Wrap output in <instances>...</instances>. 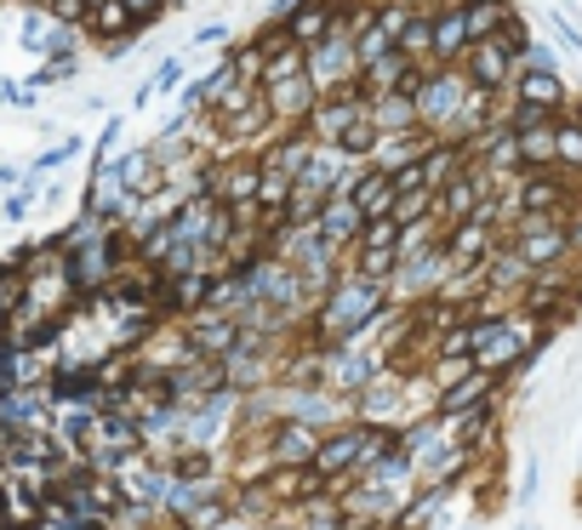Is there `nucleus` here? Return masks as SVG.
Masks as SVG:
<instances>
[{
    "instance_id": "9d476101",
    "label": "nucleus",
    "mask_w": 582,
    "mask_h": 530,
    "mask_svg": "<svg viewBox=\"0 0 582 530\" xmlns=\"http://www.w3.org/2000/svg\"><path fill=\"white\" fill-rule=\"evenodd\" d=\"M509 98L537 109V114H560L571 103V86H565V74H554V69H520L509 80Z\"/></svg>"
},
{
    "instance_id": "f3484780",
    "label": "nucleus",
    "mask_w": 582,
    "mask_h": 530,
    "mask_svg": "<svg viewBox=\"0 0 582 530\" xmlns=\"http://www.w3.org/2000/svg\"><path fill=\"white\" fill-rule=\"evenodd\" d=\"M417 80H422V63H411L406 52H388V58L360 69V92L366 98H377V92H417Z\"/></svg>"
},
{
    "instance_id": "393cba45",
    "label": "nucleus",
    "mask_w": 582,
    "mask_h": 530,
    "mask_svg": "<svg viewBox=\"0 0 582 530\" xmlns=\"http://www.w3.org/2000/svg\"><path fill=\"white\" fill-rule=\"evenodd\" d=\"M395 52H406L411 63L429 69V63H435V18H429V12H417V18L406 23V34L395 40Z\"/></svg>"
},
{
    "instance_id": "a211bd4d",
    "label": "nucleus",
    "mask_w": 582,
    "mask_h": 530,
    "mask_svg": "<svg viewBox=\"0 0 582 530\" xmlns=\"http://www.w3.org/2000/svg\"><path fill=\"white\" fill-rule=\"evenodd\" d=\"M315 228L331 239L337 252H348V246H360V234H366V212L348 194H331L326 206H320V217H315Z\"/></svg>"
},
{
    "instance_id": "bb28decb",
    "label": "nucleus",
    "mask_w": 582,
    "mask_h": 530,
    "mask_svg": "<svg viewBox=\"0 0 582 530\" xmlns=\"http://www.w3.org/2000/svg\"><path fill=\"white\" fill-rule=\"evenodd\" d=\"M388 52H395V34H382V29L366 18V23L355 29V58H360V69L377 63V58H388Z\"/></svg>"
},
{
    "instance_id": "f257e3e1",
    "label": "nucleus",
    "mask_w": 582,
    "mask_h": 530,
    "mask_svg": "<svg viewBox=\"0 0 582 530\" xmlns=\"http://www.w3.org/2000/svg\"><path fill=\"white\" fill-rule=\"evenodd\" d=\"M388 308V285L382 279H366V274H355V268H343L337 279H331V292L315 303V314H308V325H315V337L320 348H331V343H343V337H355V332H366V325L377 319Z\"/></svg>"
},
{
    "instance_id": "9b49d317",
    "label": "nucleus",
    "mask_w": 582,
    "mask_h": 530,
    "mask_svg": "<svg viewBox=\"0 0 582 530\" xmlns=\"http://www.w3.org/2000/svg\"><path fill=\"white\" fill-rule=\"evenodd\" d=\"M491 399H502V383H497V377H486V371H469V377H457L451 388H440V399H435V417L457 422V417L480 411V405H491Z\"/></svg>"
},
{
    "instance_id": "cd10ccee",
    "label": "nucleus",
    "mask_w": 582,
    "mask_h": 530,
    "mask_svg": "<svg viewBox=\"0 0 582 530\" xmlns=\"http://www.w3.org/2000/svg\"><path fill=\"white\" fill-rule=\"evenodd\" d=\"M74 154H81V137H63V143H52V149H47L41 160H34L29 172H34V177H52V172H63V166H69Z\"/></svg>"
},
{
    "instance_id": "412c9836",
    "label": "nucleus",
    "mask_w": 582,
    "mask_h": 530,
    "mask_svg": "<svg viewBox=\"0 0 582 530\" xmlns=\"http://www.w3.org/2000/svg\"><path fill=\"white\" fill-rule=\"evenodd\" d=\"M395 177H388V172H360V183H355V194H348V200H355V206L366 212V223H377V217H388V212H395Z\"/></svg>"
},
{
    "instance_id": "4be33fe9",
    "label": "nucleus",
    "mask_w": 582,
    "mask_h": 530,
    "mask_svg": "<svg viewBox=\"0 0 582 530\" xmlns=\"http://www.w3.org/2000/svg\"><path fill=\"white\" fill-rule=\"evenodd\" d=\"M514 143H520V166H525V172L554 166V120H531V126H514Z\"/></svg>"
},
{
    "instance_id": "7c9ffc66",
    "label": "nucleus",
    "mask_w": 582,
    "mask_h": 530,
    "mask_svg": "<svg viewBox=\"0 0 582 530\" xmlns=\"http://www.w3.org/2000/svg\"><path fill=\"white\" fill-rule=\"evenodd\" d=\"M549 34L560 40L565 52H582V29H576V23H571L565 12H549Z\"/></svg>"
},
{
    "instance_id": "2eb2a0df",
    "label": "nucleus",
    "mask_w": 582,
    "mask_h": 530,
    "mask_svg": "<svg viewBox=\"0 0 582 530\" xmlns=\"http://www.w3.org/2000/svg\"><path fill=\"white\" fill-rule=\"evenodd\" d=\"M109 166H114V177H121V188H126L132 200H149V194L166 188V172H161V160H154L149 143H143V149H126V154H114Z\"/></svg>"
},
{
    "instance_id": "aec40b11",
    "label": "nucleus",
    "mask_w": 582,
    "mask_h": 530,
    "mask_svg": "<svg viewBox=\"0 0 582 530\" xmlns=\"http://www.w3.org/2000/svg\"><path fill=\"white\" fill-rule=\"evenodd\" d=\"M366 114H371V132H417L411 92H377V98H366Z\"/></svg>"
},
{
    "instance_id": "c9c22d12",
    "label": "nucleus",
    "mask_w": 582,
    "mask_h": 530,
    "mask_svg": "<svg viewBox=\"0 0 582 530\" xmlns=\"http://www.w3.org/2000/svg\"><path fill=\"white\" fill-rule=\"evenodd\" d=\"M411 7H422V0H411Z\"/></svg>"
},
{
    "instance_id": "4468645a",
    "label": "nucleus",
    "mask_w": 582,
    "mask_h": 530,
    "mask_svg": "<svg viewBox=\"0 0 582 530\" xmlns=\"http://www.w3.org/2000/svg\"><path fill=\"white\" fill-rule=\"evenodd\" d=\"M320 451V428L308 422H275L268 428V462L275 468H308Z\"/></svg>"
},
{
    "instance_id": "6ab92c4d",
    "label": "nucleus",
    "mask_w": 582,
    "mask_h": 530,
    "mask_svg": "<svg viewBox=\"0 0 582 530\" xmlns=\"http://www.w3.org/2000/svg\"><path fill=\"white\" fill-rule=\"evenodd\" d=\"M554 166L582 183V92H571V103L554 114Z\"/></svg>"
},
{
    "instance_id": "2f4dec72",
    "label": "nucleus",
    "mask_w": 582,
    "mask_h": 530,
    "mask_svg": "<svg viewBox=\"0 0 582 530\" xmlns=\"http://www.w3.org/2000/svg\"><path fill=\"white\" fill-rule=\"evenodd\" d=\"M223 40H228V18H212L194 29V47H223Z\"/></svg>"
},
{
    "instance_id": "a878e982",
    "label": "nucleus",
    "mask_w": 582,
    "mask_h": 530,
    "mask_svg": "<svg viewBox=\"0 0 582 530\" xmlns=\"http://www.w3.org/2000/svg\"><path fill=\"white\" fill-rule=\"evenodd\" d=\"M52 29H58V18H52V12L29 7V12H23V23H18V40H23V52H41V58H47V40H52Z\"/></svg>"
},
{
    "instance_id": "7ed1b4c3",
    "label": "nucleus",
    "mask_w": 582,
    "mask_h": 530,
    "mask_svg": "<svg viewBox=\"0 0 582 530\" xmlns=\"http://www.w3.org/2000/svg\"><path fill=\"white\" fill-rule=\"evenodd\" d=\"M469 74H462L457 63H429L422 69V80H417V92H411V103H417V126L429 132V137H451V126H457V114H462V103H469Z\"/></svg>"
},
{
    "instance_id": "f03ea898",
    "label": "nucleus",
    "mask_w": 582,
    "mask_h": 530,
    "mask_svg": "<svg viewBox=\"0 0 582 530\" xmlns=\"http://www.w3.org/2000/svg\"><path fill=\"white\" fill-rule=\"evenodd\" d=\"M308 132H315V143H337L343 154H360L371 149V114H366V92H360V80L355 86H337L315 103V114H308Z\"/></svg>"
},
{
    "instance_id": "0eeeda50",
    "label": "nucleus",
    "mask_w": 582,
    "mask_h": 530,
    "mask_svg": "<svg viewBox=\"0 0 582 530\" xmlns=\"http://www.w3.org/2000/svg\"><path fill=\"white\" fill-rule=\"evenodd\" d=\"M497 194V177L486 172V166H474V160H469V166H462L440 194H435V217L451 228V223H462V217H474L480 206H486V200Z\"/></svg>"
},
{
    "instance_id": "c756f323",
    "label": "nucleus",
    "mask_w": 582,
    "mask_h": 530,
    "mask_svg": "<svg viewBox=\"0 0 582 530\" xmlns=\"http://www.w3.org/2000/svg\"><path fill=\"white\" fill-rule=\"evenodd\" d=\"M121 7H126V12H132L143 29H149V23H161V18L177 7V0H121Z\"/></svg>"
},
{
    "instance_id": "f704fd0d",
    "label": "nucleus",
    "mask_w": 582,
    "mask_h": 530,
    "mask_svg": "<svg viewBox=\"0 0 582 530\" xmlns=\"http://www.w3.org/2000/svg\"><path fill=\"white\" fill-rule=\"evenodd\" d=\"M576 206H582V188H576Z\"/></svg>"
},
{
    "instance_id": "1a4fd4ad",
    "label": "nucleus",
    "mask_w": 582,
    "mask_h": 530,
    "mask_svg": "<svg viewBox=\"0 0 582 530\" xmlns=\"http://www.w3.org/2000/svg\"><path fill=\"white\" fill-rule=\"evenodd\" d=\"M183 332H188L194 354H206V359H223L228 348L246 343L241 319H235V314H217V308H194V314H183Z\"/></svg>"
},
{
    "instance_id": "39448f33",
    "label": "nucleus",
    "mask_w": 582,
    "mask_h": 530,
    "mask_svg": "<svg viewBox=\"0 0 582 530\" xmlns=\"http://www.w3.org/2000/svg\"><path fill=\"white\" fill-rule=\"evenodd\" d=\"M509 246L542 274V268H576L571 263V239H565V217H514Z\"/></svg>"
},
{
    "instance_id": "f8f14e48",
    "label": "nucleus",
    "mask_w": 582,
    "mask_h": 530,
    "mask_svg": "<svg viewBox=\"0 0 582 530\" xmlns=\"http://www.w3.org/2000/svg\"><path fill=\"white\" fill-rule=\"evenodd\" d=\"M435 137L429 132H377L371 137V149H366V166L371 172H388V177H395V172H406L411 166V160H422V149H429Z\"/></svg>"
},
{
    "instance_id": "6e6552de",
    "label": "nucleus",
    "mask_w": 582,
    "mask_h": 530,
    "mask_svg": "<svg viewBox=\"0 0 582 530\" xmlns=\"http://www.w3.org/2000/svg\"><path fill=\"white\" fill-rule=\"evenodd\" d=\"M263 98H268L275 126H308V114H315V103H320V86L303 69V74H286V80H268Z\"/></svg>"
},
{
    "instance_id": "ddd939ff",
    "label": "nucleus",
    "mask_w": 582,
    "mask_h": 530,
    "mask_svg": "<svg viewBox=\"0 0 582 530\" xmlns=\"http://www.w3.org/2000/svg\"><path fill=\"white\" fill-rule=\"evenodd\" d=\"M81 34L98 40V47H126L132 34H143V23L121 7V0H92L86 18H81Z\"/></svg>"
},
{
    "instance_id": "dca6fc26",
    "label": "nucleus",
    "mask_w": 582,
    "mask_h": 530,
    "mask_svg": "<svg viewBox=\"0 0 582 530\" xmlns=\"http://www.w3.org/2000/svg\"><path fill=\"white\" fill-rule=\"evenodd\" d=\"M337 29V7H331V0H297V7H292V18L280 23V34L292 40V47H320V40Z\"/></svg>"
},
{
    "instance_id": "423d86ee",
    "label": "nucleus",
    "mask_w": 582,
    "mask_h": 530,
    "mask_svg": "<svg viewBox=\"0 0 582 530\" xmlns=\"http://www.w3.org/2000/svg\"><path fill=\"white\" fill-rule=\"evenodd\" d=\"M308 80L320 86V98H326V92H337V86H355V80H360L355 29H348L343 18H337V29L320 40V47H308Z\"/></svg>"
},
{
    "instance_id": "b1692460",
    "label": "nucleus",
    "mask_w": 582,
    "mask_h": 530,
    "mask_svg": "<svg viewBox=\"0 0 582 530\" xmlns=\"http://www.w3.org/2000/svg\"><path fill=\"white\" fill-rule=\"evenodd\" d=\"M509 18H514V0H469V7H462V23H469V47H474V40H491Z\"/></svg>"
},
{
    "instance_id": "20e7f679",
    "label": "nucleus",
    "mask_w": 582,
    "mask_h": 530,
    "mask_svg": "<svg viewBox=\"0 0 582 530\" xmlns=\"http://www.w3.org/2000/svg\"><path fill=\"white\" fill-rule=\"evenodd\" d=\"M388 371V359L382 348H360V343H331L320 354V388L326 394H343V399H355L360 388H371L377 377Z\"/></svg>"
},
{
    "instance_id": "473e14b6",
    "label": "nucleus",
    "mask_w": 582,
    "mask_h": 530,
    "mask_svg": "<svg viewBox=\"0 0 582 530\" xmlns=\"http://www.w3.org/2000/svg\"><path fill=\"white\" fill-rule=\"evenodd\" d=\"M23 177H29V172H23V166H0V188H7V194H12V188H18V183H23Z\"/></svg>"
},
{
    "instance_id": "72a5a7b5",
    "label": "nucleus",
    "mask_w": 582,
    "mask_h": 530,
    "mask_svg": "<svg viewBox=\"0 0 582 530\" xmlns=\"http://www.w3.org/2000/svg\"><path fill=\"white\" fill-rule=\"evenodd\" d=\"M217 530H263V524H252V519H241V513H235V508H228V519H223V524H217Z\"/></svg>"
},
{
    "instance_id": "c85d7f7f",
    "label": "nucleus",
    "mask_w": 582,
    "mask_h": 530,
    "mask_svg": "<svg viewBox=\"0 0 582 530\" xmlns=\"http://www.w3.org/2000/svg\"><path fill=\"white\" fill-rule=\"evenodd\" d=\"M520 69H554L560 74V47H554V40H525V52H520Z\"/></svg>"
},
{
    "instance_id": "5701e85b",
    "label": "nucleus",
    "mask_w": 582,
    "mask_h": 530,
    "mask_svg": "<svg viewBox=\"0 0 582 530\" xmlns=\"http://www.w3.org/2000/svg\"><path fill=\"white\" fill-rule=\"evenodd\" d=\"M469 52V23H462V7L435 12V63H457Z\"/></svg>"
}]
</instances>
